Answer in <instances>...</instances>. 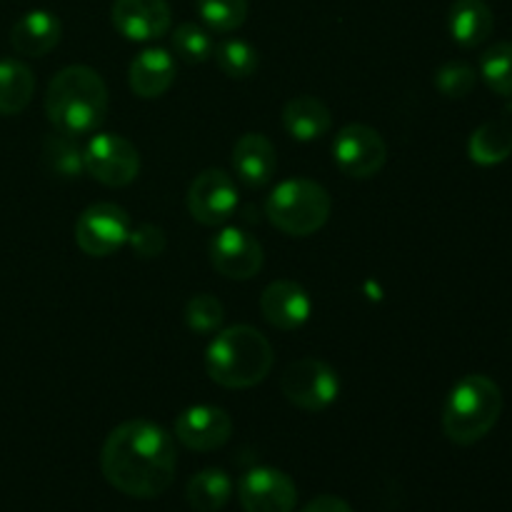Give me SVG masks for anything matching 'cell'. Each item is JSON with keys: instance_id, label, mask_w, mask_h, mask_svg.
I'll return each instance as SVG.
<instances>
[{"instance_id": "obj_9", "label": "cell", "mask_w": 512, "mask_h": 512, "mask_svg": "<svg viewBox=\"0 0 512 512\" xmlns=\"http://www.w3.org/2000/svg\"><path fill=\"white\" fill-rule=\"evenodd\" d=\"M333 158L340 173L355 180L375 178L385 168L388 145L370 125L353 123L338 130L333 143Z\"/></svg>"}, {"instance_id": "obj_30", "label": "cell", "mask_w": 512, "mask_h": 512, "mask_svg": "<svg viewBox=\"0 0 512 512\" xmlns=\"http://www.w3.org/2000/svg\"><path fill=\"white\" fill-rule=\"evenodd\" d=\"M475 83H478V73L473 65L463 63V60H453V63L440 65L435 73V88L445 95V98H465L473 93Z\"/></svg>"}, {"instance_id": "obj_12", "label": "cell", "mask_w": 512, "mask_h": 512, "mask_svg": "<svg viewBox=\"0 0 512 512\" xmlns=\"http://www.w3.org/2000/svg\"><path fill=\"white\" fill-rule=\"evenodd\" d=\"M210 263L223 278L250 280L263 270V245L243 228H223L210 240Z\"/></svg>"}, {"instance_id": "obj_13", "label": "cell", "mask_w": 512, "mask_h": 512, "mask_svg": "<svg viewBox=\"0 0 512 512\" xmlns=\"http://www.w3.org/2000/svg\"><path fill=\"white\" fill-rule=\"evenodd\" d=\"M110 20L125 40L150 43L168 33L173 13L168 0H115Z\"/></svg>"}, {"instance_id": "obj_11", "label": "cell", "mask_w": 512, "mask_h": 512, "mask_svg": "<svg viewBox=\"0 0 512 512\" xmlns=\"http://www.w3.org/2000/svg\"><path fill=\"white\" fill-rule=\"evenodd\" d=\"M238 500L245 512H293L298 488L283 470L253 468L240 478Z\"/></svg>"}, {"instance_id": "obj_27", "label": "cell", "mask_w": 512, "mask_h": 512, "mask_svg": "<svg viewBox=\"0 0 512 512\" xmlns=\"http://www.w3.org/2000/svg\"><path fill=\"white\" fill-rule=\"evenodd\" d=\"M480 75L493 93L512 98V43H495L480 58Z\"/></svg>"}, {"instance_id": "obj_6", "label": "cell", "mask_w": 512, "mask_h": 512, "mask_svg": "<svg viewBox=\"0 0 512 512\" xmlns=\"http://www.w3.org/2000/svg\"><path fill=\"white\" fill-rule=\"evenodd\" d=\"M280 390L295 408L320 413L328 410L340 395V378L325 360L300 358L285 368Z\"/></svg>"}, {"instance_id": "obj_23", "label": "cell", "mask_w": 512, "mask_h": 512, "mask_svg": "<svg viewBox=\"0 0 512 512\" xmlns=\"http://www.w3.org/2000/svg\"><path fill=\"white\" fill-rule=\"evenodd\" d=\"M190 508L198 512H220L233 498V480L225 470L205 468L193 475L185 488Z\"/></svg>"}, {"instance_id": "obj_29", "label": "cell", "mask_w": 512, "mask_h": 512, "mask_svg": "<svg viewBox=\"0 0 512 512\" xmlns=\"http://www.w3.org/2000/svg\"><path fill=\"white\" fill-rule=\"evenodd\" d=\"M225 320V308L215 295L210 293H198L185 303V325H188L193 333L208 335L223 325Z\"/></svg>"}, {"instance_id": "obj_28", "label": "cell", "mask_w": 512, "mask_h": 512, "mask_svg": "<svg viewBox=\"0 0 512 512\" xmlns=\"http://www.w3.org/2000/svg\"><path fill=\"white\" fill-rule=\"evenodd\" d=\"M173 50L180 60L190 65L208 63L213 58L215 43L210 38V30L198 23H180L173 30Z\"/></svg>"}, {"instance_id": "obj_19", "label": "cell", "mask_w": 512, "mask_h": 512, "mask_svg": "<svg viewBox=\"0 0 512 512\" xmlns=\"http://www.w3.org/2000/svg\"><path fill=\"white\" fill-rule=\"evenodd\" d=\"M493 10L485 0H455L448 13L450 38L460 48H478L493 35Z\"/></svg>"}, {"instance_id": "obj_24", "label": "cell", "mask_w": 512, "mask_h": 512, "mask_svg": "<svg viewBox=\"0 0 512 512\" xmlns=\"http://www.w3.org/2000/svg\"><path fill=\"white\" fill-rule=\"evenodd\" d=\"M43 163L58 178H80L85 173V145H80L75 135L55 130L43 140Z\"/></svg>"}, {"instance_id": "obj_20", "label": "cell", "mask_w": 512, "mask_h": 512, "mask_svg": "<svg viewBox=\"0 0 512 512\" xmlns=\"http://www.w3.org/2000/svg\"><path fill=\"white\" fill-rule=\"evenodd\" d=\"M333 125L328 105L313 95H298L290 98L283 108V128L288 130L290 138L300 143H313L320 140Z\"/></svg>"}, {"instance_id": "obj_1", "label": "cell", "mask_w": 512, "mask_h": 512, "mask_svg": "<svg viewBox=\"0 0 512 512\" xmlns=\"http://www.w3.org/2000/svg\"><path fill=\"white\" fill-rule=\"evenodd\" d=\"M100 470L118 493L135 500L160 498L178 470L173 435L150 420L120 423L105 438Z\"/></svg>"}, {"instance_id": "obj_26", "label": "cell", "mask_w": 512, "mask_h": 512, "mask_svg": "<svg viewBox=\"0 0 512 512\" xmlns=\"http://www.w3.org/2000/svg\"><path fill=\"white\" fill-rule=\"evenodd\" d=\"M195 8L213 33H233L248 20V0H195Z\"/></svg>"}, {"instance_id": "obj_5", "label": "cell", "mask_w": 512, "mask_h": 512, "mask_svg": "<svg viewBox=\"0 0 512 512\" xmlns=\"http://www.w3.org/2000/svg\"><path fill=\"white\" fill-rule=\"evenodd\" d=\"M333 210L330 193L320 183L308 178H290L275 185L265 203V215L270 223L285 235L308 238L325 228Z\"/></svg>"}, {"instance_id": "obj_21", "label": "cell", "mask_w": 512, "mask_h": 512, "mask_svg": "<svg viewBox=\"0 0 512 512\" xmlns=\"http://www.w3.org/2000/svg\"><path fill=\"white\" fill-rule=\"evenodd\" d=\"M35 95V75L23 60H0V115H18Z\"/></svg>"}, {"instance_id": "obj_3", "label": "cell", "mask_w": 512, "mask_h": 512, "mask_svg": "<svg viewBox=\"0 0 512 512\" xmlns=\"http://www.w3.org/2000/svg\"><path fill=\"white\" fill-rule=\"evenodd\" d=\"M273 345L250 325H233L213 338L205 350V370L218 385L245 390L260 385L273 370Z\"/></svg>"}, {"instance_id": "obj_32", "label": "cell", "mask_w": 512, "mask_h": 512, "mask_svg": "<svg viewBox=\"0 0 512 512\" xmlns=\"http://www.w3.org/2000/svg\"><path fill=\"white\" fill-rule=\"evenodd\" d=\"M300 512H353V508L338 495H318Z\"/></svg>"}, {"instance_id": "obj_2", "label": "cell", "mask_w": 512, "mask_h": 512, "mask_svg": "<svg viewBox=\"0 0 512 512\" xmlns=\"http://www.w3.org/2000/svg\"><path fill=\"white\" fill-rule=\"evenodd\" d=\"M45 115L55 130L80 138L95 133L108 115V85L88 65H68L45 90Z\"/></svg>"}, {"instance_id": "obj_4", "label": "cell", "mask_w": 512, "mask_h": 512, "mask_svg": "<svg viewBox=\"0 0 512 512\" xmlns=\"http://www.w3.org/2000/svg\"><path fill=\"white\" fill-rule=\"evenodd\" d=\"M503 393L488 375H465L443 405V433L455 445H475L498 425Z\"/></svg>"}, {"instance_id": "obj_15", "label": "cell", "mask_w": 512, "mask_h": 512, "mask_svg": "<svg viewBox=\"0 0 512 512\" xmlns=\"http://www.w3.org/2000/svg\"><path fill=\"white\" fill-rule=\"evenodd\" d=\"M260 313L273 328L298 330L313 313V300L295 280H275L260 295Z\"/></svg>"}, {"instance_id": "obj_10", "label": "cell", "mask_w": 512, "mask_h": 512, "mask_svg": "<svg viewBox=\"0 0 512 512\" xmlns=\"http://www.w3.org/2000/svg\"><path fill=\"white\" fill-rule=\"evenodd\" d=\"M235 208H238V188L225 170H203L190 183L188 210L200 225L208 228L223 225L225 220L233 218Z\"/></svg>"}, {"instance_id": "obj_8", "label": "cell", "mask_w": 512, "mask_h": 512, "mask_svg": "<svg viewBox=\"0 0 512 512\" xmlns=\"http://www.w3.org/2000/svg\"><path fill=\"white\" fill-rule=\"evenodd\" d=\"M85 173L108 188H125L140 173L138 148L123 135H93L85 143Z\"/></svg>"}, {"instance_id": "obj_18", "label": "cell", "mask_w": 512, "mask_h": 512, "mask_svg": "<svg viewBox=\"0 0 512 512\" xmlns=\"http://www.w3.org/2000/svg\"><path fill=\"white\" fill-rule=\"evenodd\" d=\"M60 35H63V23L58 15L50 10H30L15 20L10 30V45L20 55L43 58L60 43Z\"/></svg>"}, {"instance_id": "obj_16", "label": "cell", "mask_w": 512, "mask_h": 512, "mask_svg": "<svg viewBox=\"0 0 512 512\" xmlns=\"http://www.w3.org/2000/svg\"><path fill=\"white\" fill-rule=\"evenodd\" d=\"M178 75L173 55L163 48H145L133 58L128 68V83L138 98L153 100L170 90Z\"/></svg>"}, {"instance_id": "obj_22", "label": "cell", "mask_w": 512, "mask_h": 512, "mask_svg": "<svg viewBox=\"0 0 512 512\" xmlns=\"http://www.w3.org/2000/svg\"><path fill=\"white\" fill-rule=\"evenodd\" d=\"M468 155L483 168L505 163L512 155V125L505 120H490L475 128L468 140Z\"/></svg>"}, {"instance_id": "obj_25", "label": "cell", "mask_w": 512, "mask_h": 512, "mask_svg": "<svg viewBox=\"0 0 512 512\" xmlns=\"http://www.w3.org/2000/svg\"><path fill=\"white\" fill-rule=\"evenodd\" d=\"M213 55L218 68L223 70L228 78H235V80H245L250 78V75H255V70H258L260 65L258 50H255L248 40H240V38H228L223 40V43H218L215 45Z\"/></svg>"}, {"instance_id": "obj_14", "label": "cell", "mask_w": 512, "mask_h": 512, "mask_svg": "<svg viewBox=\"0 0 512 512\" xmlns=\"http://www.w3.org/2000/svg\"><path fill=\"white\" fill-rule=\"evenodd\" d=\"M233 435V418L218 405H193L175 420V438L195 453L223 448Z\"/></svg>"}, {"instance_id": "obj_7", "label": "cell", "mask_w": 512, "mask_h": 512, "mask_svg": "<svg viewBox=\"0 0 512 512\" xmlns=\"http://www.w3.org/2000/svg\"><path fill=\"white\" fill-rule=\"evenodd\" d=\"M130 230V215L120 205L95 203L80 213L75 223V243L90 258H108L128 245Z\"/></svg>"}, {"instance_id": "obj_31", "label": "cell", "mask_w": 512, "mask_h": 512, "mask_svg": "<svg viewBox=\"0 0 512 512\" xmlns=\"http://www.w3.org/2000/svg\"><path fill=\"white\" fill-rule=\"evenodd\" d=\"M128 245L133 248V253L138 255L140 260H153L165 253L168 238H165V230L160 228V225L140 223L130 230Z\"/></svg>"}, {"instance_id": "obj_17", "label": "cell", "mask_w": 512, "mask_h": 512, "mask_svg": "<svg viewBox=\"0 0 512 512\" xmlns=\"http://www.w3.org/2000/svg\"><path fill=\"white\" fill-rule=\"evenodd\" d=\"M233 168L248 188H263L278 170V153L263 133H245L233 148Z\"/></svg>"}]
</instances>
